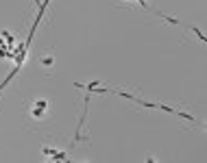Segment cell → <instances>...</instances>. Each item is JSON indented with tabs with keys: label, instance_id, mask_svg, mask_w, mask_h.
Instances as JSON below:
<instances>
[{
	"label": "cell",
	"instance_id": "cell-1",
	"mask_svg": "<svg viewBox=\"0 0 207 163\" xmlns=\"http://www.w3.org/2000/svg\"><path fill=\"white\" fill-rule=\"evenodd\" d=\"M41 152H44V154H48V157H53L55 161H65V159H68L65 152H59V150H53V148H44Z\"/></svg>",
	"mask_w": 207,
	"mask_h": 163
}]
</instances>
